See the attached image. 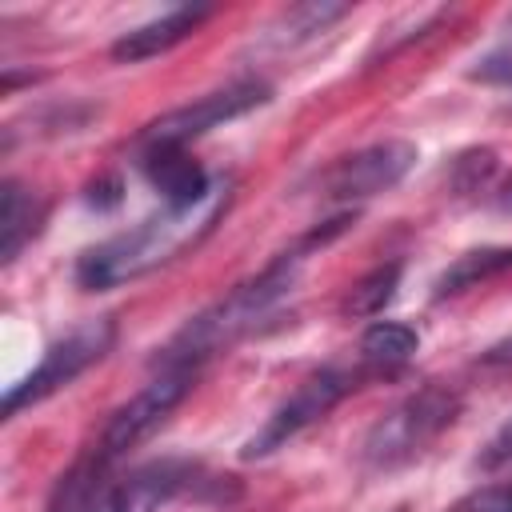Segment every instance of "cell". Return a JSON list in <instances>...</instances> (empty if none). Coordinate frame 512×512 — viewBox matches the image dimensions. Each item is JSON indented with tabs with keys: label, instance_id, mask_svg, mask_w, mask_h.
<instances>
[{
	"label": "cell",
	"instance_id": "22",
	"mask_svg": "<svg viewBox=\"0 0 512 512\" xmlns=\"http://www.w3.org/2000/svg\"><path fill=\"white\" fill-rule=\"evenodd\" d=\"M492 208H496L500 216H512V180H504V184H500V192L492 196Z\"/></svg>",
	"mask_w": 512,
	"mask_h": 512
},
{
	"label": "cell",
	"instance_id": "7",
	"mask_svg": "<svg viewBox=\"0 0 512 512\" xmlns=\"http://www.w3.org/2000/svg\"><path fill=\"white\" fill-rule=\"evenodd\" d=\"M352 392V376L340 372V368H320L316 376H308L288 400H280L272 408V416L248 436L244 444V460H260V456H272L276 448H284L292 436H300L308 424H316L320 416H328L344 396Z\"/></svg>",
	"mask_w": 512,
	"mask_h": 512
},
{
	"label": "cell",
	"instance_id": "4",
	"mask_svg": "<svg viewBox=\"0 0 512 512\" xmlns=\"http://www.w3.org/2000/svg\"><path fill=\"white\" fill-rule=\"evenodd\" d=\"M112 340H116V324L108 316L76 324L68 336H60L56 344H48V352L40 356V364L24 380H16L4 392V416H16L20 408H32V404L48 400L52 392L68 388L80 372H88L96 360L108 356Z\"/></svg>",
	"mask_w": 512,
	"mask_h": 512
},
{
	"label": "cell",
	"instance_id": "13",
	"mask_svg": "<svg viewBox=\"0 0 512 512\" xmlns=\"http://www.w3.org/2000/svg\"><path fill=\"white\" fill-rule=\"evenodd\" d=\"M104 468H108V460H100L96 452L88 460H76L56 480V492L48 500V512H100L104 508V496H108Z\"/></svg>",
	"mask_w": 512,
	"mask_h": 512
},
{
	"label": "cell",
	"instance_id": "21",
	"mask_svg": "<svg viewBox=\"0 0 512 512\" xmlns=\"http://www.w3.org/2000/svg\"><path fill=\"white\" fill-rule=\"evenodd\" d=\"M480 364H488V368H508V364H512V336L500 340V344H492V348L480 356Z\"/></svg>",
	"mask_w": 512,
	"mask_h": 512
},
{
	"label": "cell",
	"instance_id": "10",
	"mask_svg": "<svg viewBox=\"0 0 512 512\" xmlns=\"http://www.w3.org/2000/svg\"><path fill=\"white\" fill-rule=\"evenodd\" d=\"M188 476L192 468L180 460H152L136 468L128 480H120L116 488H108L100 512H160L188 484Z\"/></svg>",
	"mask_w": 512,
	"mask_h": 512
},
{
	"label": "cell",
	"instance_id": "5",
	"mask_svg": "<svg viewBox=\"0 0 512 512\" xmlns=\"http://www.w3.org/2000/svg\"><path fill=\"white\" fill-rule=\"evenodd\" d=\"M268 92H272V88L260 84V80H236V84H228V88H216V92H208V96H200V100H192V104H180V108L156 116V120L140 132V148H144V152H156V148H184V144H192L196 136H204V132L220 128V124H228V120H236V116L260 108V104H268Z\"/></svg>",
	"mask_w": 512,
	"mask_h": 512
},
{
	"label": "cell",
	"instance_id": "8",
	"mask_svg": "<svg viewBox=\"0 0 512 512\" xmlns=\"http://www.w3.org/2000/svg\"><path fill=\"white\" fill-rule=\"evenodd\" d=\"M416 164V144L412 140H380V144H368L344 160H336L324 180H320V192L328 200H340V204H356V200H372L388 188H396Z\"/></svg>",
	"mask_w": 512,
	"mask_h": 512
},
{
	"label": "cell",
	"instance_id": "18",
	"mask_svg": "<svg viewBox=\"0 0 512 512\" xmlns=\"http://www.w3.org/2000/svg\"><path fill=\"white\" fill-rule=\"evenodd\" d=\"M448 512H512V484H484L456 500Z\"/></svg>",
	"mask_w": 512,
	"mask_h": 512
},
{
	"label": "cell",
	"instance_id": "9",
	"mask_svg": "<svg viewBox=\"0 0 512 512\" xmlns=\"http://www.w3.org/2000/svg\"><path fill=\"white\" fill-rule=\"evenodd\" d=\"M208 12H212L208 4H176V8H168V12H160V16L144 20V24L128 28L124 36H116V44H112V60H120V64H124V60L136 64V60L160 56V52H168L172 44H180L184 36H192Z\"/></svg>",
	"mask_w": 512,
	"mask_h": 512
},
{
	"label": "cell",
	"instance_id": "3",
	"mask_svg": "<svg viewBox=\"0 0 512 512\" xmlns=\"http://www.w3.org/2000/svg\"><path fill=\"white\" fill-rule=\"evenodd\" d=\"M460 412V400L440 388V384H424L420 392L404 396L400 404H392L364 436V460L372 468H396L412 456H420Z\"/></svg>",
	"mask_w": 512,
	"mask_h": 512
},
{
	"label": "cell",
	"instance_id": "14",
	"mask_svg": "<svg viewBox=\"0 0 512 512\" xmlns=\"http://www.w3.org/2000/svg\"><path fill=\"white\" fill-rule=\"evenodd\" d=\"M512 268V244H492V248H472L464 256H456L432 284V296L444 300V296H456L464 288H476L480 280H492L500 272Z\"/></svg>",
	"mask_w": 512,
	"mask_h": 512
},
{
	"label": "cell",
	"instance_id": "12",
	"mask_svg": "<svg viewBox=\"0 0 512 512\" xmlns=\"http://www.w3.org/2000/svg\"><path fill=\"white\" fill-rule=\"evenodd\" d=\"M40 216H44L40 200L20 180H4V188H0V260L4 264H12L20 256V248L32 240Z\"/></svg>",
	"mask_w": 512,
	"mask_h": 512
},
{
	"label": "cell",
	"instance_id": "17",
	"mask_svg": "<svg viewBox=\"0 0 512 512\" xmlns=\"http://www.w3.org/2000/svg\"><path fill=\"white\" fill-rule=\"evenodd\" d=\"M396 288H400V264L396 260L380 264V268H372L368 276H360L352 284V292L344 300V312L348 316H380L388 308V300L396 296Z\"/></svg>",
	"mask_w": 512,
	"mask_h": 512
},
{
	"label": "cell",
	"instance_id": "16",
	"mask_svg": "<svg viewBox=\"0 0 512 512\" xmlns=\"http://www.w3.org/2000/svg\"><path fill=\"white\" fill-rule=\"evenodd\" d=\"M416 348H420L416 328H408V324H400V320H376V324H368L364 336H360V356H364L368 364H380V368L404 364Z\"/></svg>",
	"mask_w": 512,
	"mask_h": 512
},
{
	"label": "cell",
	"instance_id": "15",
	"mask_svg": "<svg viewBox=\"0 0 512 512\" xmlns=\"http://www.w3.org/2000/svg\"><path fill=\"white\" fill-rule=\"evenodd\" d=\"M340 16H348V4H292L264 28V44L276 48V52L280 48H296V44L312 40L316 32H324Z\"/></svg>",
	"mask_w": 512,
	"mask_h": 512
},
{
	"label": "cell",
	"instance_id": "2",
	"mask_svg": "<svg viewBox=\"0 0 512 512\" xmlns=\"http://www.w3.org/2000/svg\"><path fill=\"white\" fill-rule=\"evenodd\" d=\"M300 272V252H284L280 260H272L260 276L236 284L228 296H220L216 304H208L204 312H196L164 348H160V364L164 368H196L208 356L232 348L240 336H248L296 284Z\"/></svg>",
	"mask_w": 512,
	"mask_h": 512
},
{
	"label": "cell",
	"instance_id": "1",
	"mask_svg": "<svg viewBox=\"0 0 512 512\" xmlns=\"http://www.w3.org/2000/svg\"><path fill=\"white\" fill-rule=\"evenodd\" d=\"M228 200H232V184L216 180L212 192L196 204H164L156 216L140 220L136 228L116 232L104 244L88 248L76 260V280L92 292H104V288H116V284L156 272L160 264L196 248L220 224V216L228 212Z\"/></svg>",
	"mask_w": 512,
	"mask_h": 512
},
{
	"label": "cell",
	"instance_id": "20",
	"mask_svg": "<svg viewBox=\"0 0 512 512\" xmlns=\"http://www.w3.org/2000/svg\"><path fill=\"white\" fill-rule=\"evenodd\" d=\"M504 464H512V416L492 432V440L480 448V456H476V468L480 472H496V468H504Z\"/></svg>",
	"mask_w": 512,
	"mask_h": 512
},
{
	"label": "cell",
	"instance_id": "6",
	"mask_svg": "<svg viewBox=\"0 0 512 512\" xmlns=\"http://www.w3.org/2000/svg\"><path fill=\"white\" fill-rule=\"evenodd\" d=\"M192 380H196V368H160V376H152L136 396H128V400L108 416V424H104V432H100L96 456L112 464V460H120L124 452H132L136 444H144V440L168 420V412L188 396Z\"/></svg>",
	"mask_w": 512,
	"mask_h": 512
},
{
	"label": "cell",
	"instance_id": "11",
	"mask_svg": "<svg viewBox=\"0 0 512 512\" xmlns=\"http://www.w3.org/2000/svg\"><path fill=\"white\" fill-rule=\"evenodd\" d=\"M144 172H148L152 188L164 196V204H196L216 184V180H208V172L192 156H184V148L144 152Z\"/></svg>",
	"mask_w": 512,
	"mask_h": 512
},
{
	"label": "cell",
	"instance_id": "19",
	"mask_svg": "<svg viewBox=\"0 0 512 512\" xmlns=\"http://www.w3.org/2000/svg\"><path fill=\"white\" fill-rule=\"evenodd\" d=\"M472 80H480V84H496V88H512V40L500 44V48H492L484 60H476Z\"/></svg>",
	"mask_w": 512,
	"mask_h": 512
}]
</instances>
